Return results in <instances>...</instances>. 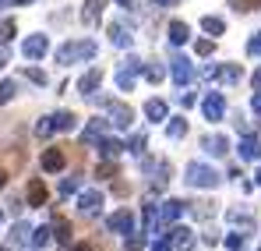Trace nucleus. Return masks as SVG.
<instances>
[{
    "mask_svg": "<svg viewBox=\"0 0 261 251\" xmlns=\"http://www.w3.org/2000/svg\"><path fill=\"white\" fill-rule=\"evenodd\" d=\"M117 4H120V7H134V0H117Z\"/></svg>",
    "mask_w": 261,
    "mask_h": 251,
    "instance_id": "obj_49",
    "label": "nucleus"
},
{
    "mask_svg": "<svg viewBox=\"0 0 261 251\" xmlns=\"http://www.w3.org/2000/svg\"><path fill=\"white\" fill-rule=\"evenodd\" d=\"M229 7L240 11V14H247V11H261V0H229Z\"/></svg>",
    "mask_w": 261,
    "mask_h": 251,
    "instance_id": "obj_33",
    "label": "nucleus"
},
{
    "mask_svg": "<svg viewBox=\"0 0 261 251\" xmlns=\"http://www.w3.org/2000/svg\"><path fill=\"white\" fill-rule=\"evenodd\" d=\"M53 241H57L60 248L71 244V223H67V219H57V223H53Z\"/></svg>",
    "mask_w": 261,
    "mask_h": 251,
    "instance_id": "obj_25",
    "label": "nucleus"
},
{
    "mask_svg": "<svg viewBox=\"0 0 261 251\" xmlns=\"http://www.w3.org/2000/svg\"><path fill=\"white\" fill-rule=\"evenodd\" d=\"M240 159H247V163H258L261 159V142H258V134H244V142H240Z\"/></svg>",
    "mask_w": 261,
    "mask_h": 251,
    "instance_id": "obj_11",
    "label": "nucleus"
},
{
    "mask_svg": "<svg viewBox=\"0 0 261 251\" xmlns=\"http://www.w3.org/2000/svg\"><path fill=\"white\" fill-rule=\"evenodd\" d=\"M95 173H99V177H117V163H110V159H106V163H99Z\"/></svg>",
    "mask_w": 261,
    "mask_h": 251,
    "instance_id": "obj_42",
    "label": "nucleus"
},
{
    "mask_svg": "<svg viewBox=\"0 0 261 251\" xmlns=\"http://www.w3.org/2000/svg\"><path fill=\"white\" fill-rule=\"evenodd\" d=\"M191 212H194L198 219H212V216H216V202H198V206H191Z\"/></svg>",
    "mask_w": 261,
    "mask_h": 251,
    "instance_id": "obj_32",
    "label": "nucleus"
},
{
    "mask_svg": "<svg viewBox=\"0 0 261 251\" xmlns=\"http://www.w3.org/2000/svg\"><path fill=\"white\" fill-rule=\"evenodd\" d=\"M201 113H205V121H212V124L226 117V99H222V92H208V96H205Z\"/></svg>",
    "mask_w": 261,
    "mask_h": 251,
    "instance_id": "obj_6",
    "label": "nucleus"
},
{
    "mask_svg": "<svg viewBox=\"0 0 261 251\" xmlns=\"http://www.w3.org/2000/svg\"><path fill=\"white\" fill-rule=\"evenodd\" d=\"M254 180H258V184H261V170H258V173H254Z\"/></svg>",
    "mask_w": 261,
    "mask_h": 251,
    "instance_id": "obj_52",
    "label": "nucleus"
},
{
    "mask_svg": "<svg viewBox=\"0 0 261 251\" xmlns=\"http://www.w3.org/2000/svg\"><path fill=\"white\" fill-rule=\"evenodd\" d=\"M0 251H7V248H4V244H0Z\"/></svg>",
    "mask_w": 261,
    "mask_h": 251,
    "instance_id": "obj_53",
    "label": "nucleus"
},
{
    "mask_svg": "<svg viewBox=\"0 0 261 251\" xmlns=\"http://www.w3.org/2000/svg\"><path fill=\"white\" fill-rule=\"evenodd\" d=\"M99 82H102V67H92L88 75H82V82H78V92H82V96H92V92L99 88Z\"/></svg>",
    "mask_w": 261,
    "mask_h": 251,
    "instance_id": "obj_17",
    "label": "nucleus"
},
{
    "mask_svg": "<svg viewBox=\"0 0 261 251\" xmlns=\"http://www.w3.org/2000/svg\"><path fill=\"white\" fill-rule=\"evenodd\" d=\"M247 53H251V57H261V32L254 39H247Z\"/></svg>",
    "mask_w": 261,
    "mask_h": 251,
    "instance_id": "obj_43",
    "label": "nucleus"
},
{
    "mask_svg": "<svg viewBox=\"0 0 261 251\" xmlns=\"http://www.w3.org/2000/svg\"><path fill=\"white\" fill-rule=\"evenodd\" d=\"M166 113H170V106H166L163 99H148V103H145V117H148V121H166Z\"/></svg>",
    "mask_w": 261,
    "mask_h": 251,
    "instance_id": "obj_23",
    "label": "nucleus"
},
{
    "mask_svg": "<svg viewBox=\"0 0 261 251\" xmlns=\"http://www.w3.org/2000/svg\"><path fill=\"white\" fill-rule=\"evenodd\" d=\"M25 198H29V206H46V184L39 180V177H32V180H29Z\"/></svg>",
    "mask_w": 261,
    "mask_h": 251,
    "instance_id": "obj_18",
    "label": "nucleus"
},
{
    "mask_svg": "<svg viewBox=\"0 0 261 251\" xmlns=\"http://www.w3.org/2000/svg\"><path fill=\"white\" fill-rule=\"evenodd\" d=\"M4 64H7V53H4V50H0V67H4Z\"/></svg>",
    "mask_w": 261,
    "mask_h": 251,
    "instance_id": "obj_50",
    "label": "nucleus"
},
{
    "mask_svg": "<svg viewBox=\"0 0 261 251\" xmlns=\"http://www.w3.org/2000/svg\"><path fill=\"white\" fill-rule=\"evenodd\" d=\"M159 206H141V226H145V234H159Z\"/></svg>",
    "mask_w": 261,
    "mask_h": 251,
    "instance_id": "obj_15",
    "label": "nucleus"
},
{
    "mask_svg": "<svg viewBox=\"0 0 261 251\" xmlns=\"http://www.w3.org/2000/svg\"><path fill=\"white\" fill-rule=\"evenodd\" d=\"M226 219H229V223H237V226H244V234H251V230H254V216H251V212H244V209H229V212H226Z\"/></svg>",
    "mask_w": 261,
    "mask_h": 251,
    "instance_id": "obj_22",
    "label": "nucleus"
},
{
    "mask_svg": "<svg viewBox=\"0 0 261 251\" xmlns=\"http://www.w3.org/2000/svg\"><path fill=\"white\" fill-rule=\"evenodd\" d=\"M14 92H18V85H14V82H0V103H11Z\"/></svg>",
    "mask_w": 261,
    "mask_h": 251,
    "instance_id": "obj_39",
    "label": "nucleus"
},
{
    "mask_svg": "<svg viewBox=\"0 0 261 251\" xmlns=\"http://www.w3.org/2000/svg\"><path fill=\"white\" fill-rule=\"evenodd\" d=\"M251 110L261 117V92H254V96H251Z\"/></svg>",
    "mask_w": 261,
    "mask_h": 251,
    "instance_id": "obj_45",
    "label": "nucleus"
},
{
    "mask_svg": "<svg viewBox=\"0 0 261 251\" xmlns=\"http://www.w3.org/2000/svg\"><path fill=\"white\" fill-rule=\"evenodd\" d=\"M212 50H216L212 39H194V53H198V57H212Z\"/></svg>",
    "mask_w": 261,
    "mask_h": 251,
    "instance_id": "obj_38",
    "label": "nucleus"
},
{
    "mask_svg": "<svg viewBox=\"0 0 261 251\" xmlns=\"http://www.w3.org/2000/svg\"><path fill=\"white\" fill-rule=\"evenodd\" d=\"M130 152H134V156H145V149H148V138H145V134H134V138H130V145H127Z\"/></svg>",
    "mask_w": 261,
    "mask_h": 251,
    "instance_id": "obj_36",
    "label": "nucleus"
},
{
    "mask_svg": "<svg viewBox=\"0 0 261 251\" xmlns=\"http://www.w3.org/2000/svg\"><path fill=\"white\" fill-rule=\"evenodd\" d=\"M49 241H53V226H36V230H32V244H36V248H46Z\"/></svg>",
    "mask_w": 261,
    "mask_h": 251,
    "instance_id": "obj_29",
    "label": "nucleus"
},
{
    "mask_svg": "<svg viewBox=\"0 0 261 251\" xmlns=\"http://www.w3.org/2000/svg\"><path fill=\"white\" fill-rule=\"evenodd\" d=\"M0 4H4V0H0Z\"/></svg>",
    "mask_w": 261,
    "mask_h": 251,
    "instance_id": "obj_54",
    "label": "nucleus"
},
{
    "mask_svg": "<svg viewBox=\"0 0 261 251\" xmlns=\"http://www.w3.org/2000/svg\"><path fill=\"white\" fill-rule=\"evenodd\" d=\"M57 64H78V60H92L95 57V42L92 39H71V42H64V46H57Z\"/></svg>",
    "mask_w": 261,
    "mask_h": 251,
    "instance_id": "obj_1",
    "label": "nucleus"
},
{
    "mask_svg": "<svg viewBox=\"0 0 261 251\" xmlns=\"http://www.w3.org/2000/svg\"><path fill=\"white\" fill-rule=\"evenodd\" d=\"M152 251H173V244H170V237H159V241L152 244Z\"/></svg>",
    "mask_w": 261,
    "mask_h": 251,
    "instance_id": "obj_44",
    "label": "nucleus"
},
{
    "mask_svg": "<svg viewBox=\"0 0 261 251\" xmlns=\"http://www.w3.org/2000/svg\"><path fill=\"white\" fill-rule=\"evenodd\" d=\"M184 216V202H176V198H166L163 206H159V219L163 223H176Z\"/></svg>",
    "mask_w": 261,
    "mask_h": 251,
    "instance_id": "obj_16",
    "label": "nucleus"
},
{
    "mask_svg": "<svg viewBox=\"0 0 261 251\" xmlns=\"http://www.w3.org/2000/svg\"><path fill=\"white\" fill-rule=\"evenodd\" d=\"M170 75H173L176 85H191L194 82V64H191L187 57H173V60H170Z\"/></svg>",
    "mask_w": 261,
    "mask_h": 251,
    "instance_id": "obj_8",
    "label": "nucleus"
},
{
    "mask_svg": "<svg viewBox=\"0 0 261 251\" xmlns=\"http://www.w3.org/2000/svg\"><path fill=\"white\" fill-rule=\"evenodd\" d=\"M14 39V21H11V18H4V21H0V46H4V42H11Z\"/></svg>",
    "mask_w": 261,
    "mask_h": 251,
    "instance_id": "obj_37",
    "label": "nucleus"
},
{
    "mask_svg": "<svg viewBox=\"0 0 261 251\" xmlns=\"http://www.w3.org/2000/svg\"><path fill=\"white\" fill-rule=\"evenodd\" d=\"M141 75H145L148 82H163V78H166V71H163L159 64H145V71H141Z\"/></svg>",
    "mask_w": 261,
    "mask_h": 251,
    "instance_id": "obj_34",
    "label": "nucleus"
},
{
    "mask_svg": "<svg viewBox=\"0 0 261 251\" xmlns=\"http://www.w3.org/2000/svg\"><path fill=\"white\" fill-rule=\"evenodd\" d=\"M67 251H92L88 244H67Z\"/></svg>",
    "mask_w": 261,
    "mask_h": 251,
    "instance_id": "obj_48",
    "label": "nucleus"
},
{
    "mask_svg": "<svg viewBox=\"0 0 261 251\" xmlns=\"http://www.w3.org/2000/svg\"><path fill=\"white\" fill-rule=\"evenodd\" d=\"M184 180H187L191 188H219V184H222V173L212 170L208 163H191Z\"/></svg>",
    "mask_w": 261,
    "mask_h": 251,
    "instance_id": "obj_3",
    "label": "nucleus"
},
{
    "mask_svg": "<svg viewBox=\"0 0 261 251\" xmlns=\"http://www.w3.org/2000/svg\"><path fill=\"white\" fill-rule=\"evenodd\" d=\"M166 237H170V244H173V248H180V251H187L191 248V244H194V234H191V230H187V226H170V234H166Z\"/></svg>",
    "mask_w": 261,
    "mask_h": 251,
    "instance_id": "obj_13",
    "label": "nucleus"
},
{
    "mask_svg": "<svg viewBox=\"0 0 261 251\" xmlns=\"http://www.w3.org/2000/svg\"><path fill=\"white\" fill-rule=\"evenodd\" d=\"M102 7H106V0H85V7H82V21H85L88 29H92V25H99Z\"/></svg>",
    "mask_w": 261,
    "mask_h": 251,
    "instance_id": "obj_14",
    "label": "nucleus"
},
{
    "mask_svg": "<svg viewBox=\"0 0 261 251\" xmlns=\"http://www.w3.org/2000/svg\"><path fill=\"white\" fill-rule=\"evenodd\" d=\"M201 149H205L208 156H226V152H229V142H226V134H205V138H201Z\"/></svg>",
    "mask_w": 261,
    "mask_h": 251,
    "instance_id": "obj_12",
    "label": "nucleus"
},
{
    "mask_svg": "<svg viewBox=\"0 0 261 251\" xmlns=\"http://www.w3.org/2000/svg\"><path fill=\"white\" fill-rule=\"evenodd\" d=\"M11 241H14V244H29V241H32V230H29V223H14V230H11Z\"/></svg>",
    "mask_w": 261,
    "mask_h": 251,
    "instance_id": "obj_30",
    "label": "nucleus"
},
{
    "mask_svg": "<svg viewBox=\"0 0 261 251\" xmlns=\"http://www.w3.org/2000/svg\"><path fill=\"white\" fill-rule=\"evenodd\" d=\"M141 248H145V234L138 237V234L130 230V234H127V251H141Z\"/></svg>",
    "mask_w": 261,
    "mask_h": 251,
    "instance_id": "obj_41",
    "label": "nucleus"
},
{
    "mask_svg": "<svg viewBox=\"0 0 261 251\" xmlns=\"http://www.w3.org/2000/svg\"><path fill=\"white\" fill-rule=\"evenodd\" d=\"M254 92H261V67L254 71Z\"/></svg>",
    "mask_w": 261,
    "mask_h": 251,
    "instance_id": "obj_47",
    "label": "nucleus"
},
{
    "mask_svg": "<svg viewBox=\"0 0 261 251\" xmlns=\"http://www.w3.org/2000/svg\"><path fill=\"white\" fill-rule=\"evenodd\" d=\"M110 42L120 46V50H130V46H134V36H130L124 25H110Z\"/></svg>",
    "mask_w": 261,
    "mask_h": 251,
    "instance_id": "obj_20",
    "label": "nucleus"
},
{
    "mask_svg": "<svg viewBox=\"0 0 261 251\" xmlns=\"http://www.w3.org/2000/svg\"><path fill=\"white\" fill-rule=\"evenodd\" d=\"M106 226H110V234H120V237H127L130 230H134V212L130 209H117L110 219H106Z\"/></svg>",
    "mask_w": 261,
    "mask_h": 251,
    "instance_id": "obj_7",
    "label": "nucleus"
},
{
    "mask_svg": "<svg viewBox=\"0 0 261 251\" xmlns=\"http://www.w3.org/2000/svg\"><path fill=\"white\" fill-rule=\"evenodd\" d=\"M99 209H102V195L99 191H78V212L82 216H99Z\"/></svg>",
    "mask_w": 261,
    "mask_h": 251,
    "instance_id": "obj_9",
    "label": "nucleus"
},
{
    "mask_svg": "<svg viewBox=\"0 0 261 251\" xmlns=\"http://www.w3.org/2000/svg\"><path fill=\"white\" fill-rule=\"evenodd\" d=\"M53 131H74V113L71 110H60V113H49L36 124V134L39 138H49Z\"/></svg>",
    "mask_w": 261,
    "mask_h": 251,
    "instance_id": "obj_4",
    "label": "nucleus"
},
{
    "mask_svg": "<svg viewBox=\"0 0 261 251\" xmlns=\"http://www.w3.org/2000/svg\"><path fill=\"white\" fill-rule=\"evenodd\" d=\"M88 99L99 103V106H106L110 124H117V127H130V124H134V110H130L127 103H120V99H106V96H99V92H92Z\"/></svg>",
    "mask_w": 261,
    "mask_h": 251,
    "instance_id": "obj_2",
    "label": "nucleus"
},
{
    "mask_svg": "<svg viewBox=\"0 0 261 251\" xmlns=\"http://www.w3.org/2000/svg\"><path fill=\"white\" fill-rule=\"evenodd\" d=\"M152 4H159V7H173V4H180V0H152Z\"/></svg>",
    "mask_w": 261,
    "mask_h": 251,
    "instance_id": "obj_46",
    "label": "nucleus"
},
{
    "mask_svg": "<svg viewBox=\"0 0 261 251\" xmlns=\"http://www.w3.org/2000/svg\"><path fill=\"white\" fill-rule=\"evenodd\" d=\"M110 127H113L110 121H102V117H92V121L85 124V131H82L78 138H82V145H99V142H102V138L110 134Z\"/></svg>",
    "mask_w": 261,
    "mask_h": 251,
    "instance_id": "obj_5",
    "label": "nucleus"
},
{
    "mask_svg": "<svg viewBox=\"0 0 261 251\" xmlns=\"http://www.w3.org/2000/svg\"><path fill=\"white\" fill-rule=\"evenodd\" d=\"M43 170H46V173L64 170V152H60V149H46V152H43Z\"/></svg>",
    "mask_w": 261,
    "mask_h": 251,
    "instance_id": "obj_21",
    "label": "nucleus"
},
{
    "mask_svg": "<svg viewBox=\"0 0 261 251\" xmlns=\"http://www.w3.org/2000/svg\"><path fill=\"white\" fill-rule=\"evenodd\" d=\"M216 78H219V82H226V85H237L240 78H244V71H240V64H226V67H219V71H216Z\"/></svg>",
    "mask_w": 261,
    "mask_h": 251,
    "instance_id": "obj_24",
    "label": "nucleus"
},
{
    "mask_svg": "<svg viewBox=\"0 0 261 251\" xmlns=\"http://www.w3.org/2000/svg\"><path fill=\"white\" fill-rule=\"evenodd\" d=\"M4 184H7V173H4V170H0V188H4Z\"/></svg>",
    "mask_w": 261,
    "mask_h": 251,
    "instance_id": "obj_51",
    "label": "nucleus"
},
{
    "mask_svg": "<svg viewBox=\"0 0 261 251\" xmlns=\"http://www.w3.org/2000/svg\"><path fill=\"white\" fill-rule=\"evenodd\" d=\"M46 50H49V39L46 36H29V39L21 42L25 60H39V57H46Z\"/></svg>",
    "mask_w": 261,
    "mask_h": 251,
    "instance_id": "obj_10",
    "label": "nucleus"
},
{
    "mask_svg": "<svg viewBox=\"0 0 261 251\" xmlns=\"http://www.w3.org/2000/svg\"><path fill=\"white\" fill-rule=\"evenodd\" d=\"M187 134V121L184 117H170V124H166V138H184Z\"/></svg>",
    "mask_w": 261,
    "mask_h": 251,
    "instance_id": "obj_28",
    "label": "nucleus"
},
{
    "mask_svg": "<svg viewBox=\"0 0 261 251\" xmlns=\"http://www.w3.org/2000/svg\"><path fill=\"white\" fill-rule=\"evenodd\" d=\"M25 78L36 85H46V71H39V67H25Z\"/></svg>",
    "mask_w": 261,
    "mask_h": 251,
    "instance_id": "obj_40",
    "label": "nucleus"
},
{
    "mask_svg": "<svg viewBox=\"0 0 261 251\" xmlns=\"http://www.w3.org/2000/svg\"><path fill=\"white\" fill-rule=\"evenodd\" d=\"M95 149H99V152H102V159H117V156H120V152H124V149H127V145H124V142H117V138H110V134H106V138H102V142H99V145H95Z\"/></svg>",
    "mask_w": 261,
    "mask_h": 251,
    "instance_id": "obj_19",
    "label": "nucleus"
},
{
    "mask_svg": "<svg viewBox=\"0 0 261 251\" xmlns=\"http://www.w3.org/2000/svg\"><path fill=\"white\" fill-rule=\"evenodd\" d=\"M226 248L229 251H247V234H226Z\"/></svg>",
    "mask_w": 261,
    "mask_h": 251,
    "instance_id": "obj_31",
    "label": "nucleus"
},
{
    "mask_svg": "<svg viewBox=\"0 0 261 251\" xmlns=\"http://www.w3.org/2000/svg\"><path fill=\"white\" fill-rule=\"evenodd\" d=\"M74 191H82V177H64L60 195H74Z\"/></svg>",
    "mask_w": 261,
    "mask_h": 251,
    "instance_id": "obj_35",
    "label": "nucleus"
},
{
    "mask_svg": "<svg viewBox=\"0 0 261 251\" xmlns=\"http://www.w3.org/2000/svg\"><path fill=\"white\" fill-rule=\"evenodd\" d=\"M201 29H205L208 36H222V32H226V21L216 18V14H205V18H201Z\"/></svg>",
    "mask_w": 261,
    "mask_h": 251,
    "instance_id": "obj_27",
    "label": "nucleus"
},
{
    "mask_svg": "<svg viewBox=\"0 0 261 251\" xmlns=\"http://www.w3.org/2000/svg\"><path fill=\"white\" fill-rule=\"evenodd\" d=\"M187 39H191V29H187L184 21H170V42H173V46H184Z\"/></svg>",
    "mask_w": 261,
    "mask_h": 251,
    "instance_id": "obj_26",
    "label": "nucleus"
}]
</instances>
